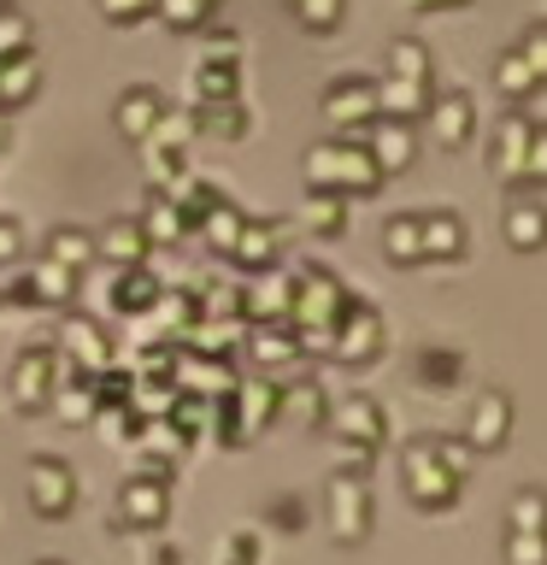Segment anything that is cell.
Instances as JSON below:
<instances>
[{
  "instance_id": "1",
  "label": "cell",
  "mask_w": 547,
  "mask_h": 565,
  "mask_svg": "<svg viewBox=\"0 0 547 565\" xmlns=\"http://www.w3.org/2000/svg\"><path fill=\"white\" fill-rule=\"evenodd\" d=\"M465 477H471V448L465 436H441V430H423L406 441L400 454V489L418 512H448L459 494H465Z\"/></svg>"
},
{
  "instance_id": "2",
  "label": "cell",
  "mask_w": 547,
  "mask_h": 565,
  "mask_svg": "<svg viewBox=\"0 0 547 565\" xmlns=\"http://www.w3.org/2000/svg\"><path fill=\"white\" fill-rule=\"evenodd\" d=\"M353 307L347 282L324 271V265H294L289 271V330L300 353H318V360H330V342H335V324H342V312Z\"/></svg>"
},
{
  "instance_id": "3",
  "label": "cell",
  "mask_w": 547,
  "mask_h": 565,
  "mask_svg": "<svg viewBox=\"0 0 547 565\" xmlns=\"http://www.w3.org/2000/svg\"><path fill=\"white\" fill-rule=\"evenodd\" d=\"M300 177H307V189L318 194H371L383 183L377 159H371L365 136H330V141H312L307 153H300Z\"/></svg>"
},
{
  "instance_id": "4",
  "label": "cell",
  "mask_w": 547,
  "mask_h": 565,
  "mask_svg": "<svg viewBox=\"0 0 547 565\" xmlns=\"http://www.w3.org/2000/svg\"><path fill=\"white\" fill-rule=\"evenodd\" d=\"M212 424H218V436L224 448H247L265 424H277V377H236L229 383V395L212 401Z\"/></svg>"
},
{
  "instance_id": "5",
  "label": "cell",
  "mask_w": 547,
  "mask_h": 565,
  "mask_svg": "<svg viewBox=\"0 0 547 565\" xmlns=\"http://www.w3.org/2000/svg\"><path fill=\"white\" fill-rule=\"evenodd\" d=\"M206 100H242V35L218 30L212 47H201V60L189 65V106Z\"/></svg>"
},
{
  "instance_id": "6",
  "label": "cell",
  "mask_w": 547,
  "mask_h": 565,
  "mask_svg": "<svg viewBox=\"0 0 547 565\" xmlns=\"http://www.w3.org/2000/svg\"><path fill=\"white\" fill-rule=\"evenodd\" d=\"M24 494H30V512H35L42 524H60V519H71V512H77V501H83L77 471H71L65 459H53V454H35V459H30Z\"/></svg>"
},
{
  "instance_id": "7",
  "label": "cell",
  "mask_w": 547,
  "mask_h": 565,
  "mask_svg": "<svg viewBox=\"0 0 547 565\" xmlns=\"http://www.w3.org/2000/svg\"><path fill=\"white\" fill-rule=\"evenodd\" d=\"M60 371H65V360L53 353V342H30L24 353H18V360H12V383H7V395H12L18 413H47Z\"/></svg>"
},
{
  "instance_id": "8",
  "label": "cell",
  "mask_w": 547,
  "mask_h": 565,
  "mask_svg": "<svg viewBox=\"0 0 547 565\" xmlns=\"http://www.w3.org/2000/svg\"><path fill=\"white\" fill-rule=\"evenodd\" d=\"M165 519H171V477H159V471L124 477V489H118V524L130 530V536H153V530H165Z\"/></svg>"
},
{
  "instance_id": "9",
  "label": "cell",
  "mask_w": 547,
  "mask_h": 565,
  "mask_svg": "<svg viewBox=\"0 0 547 565\" xmlns=\"http://www.w3.org/2000/svg\"><path fill=\"white\" fill-rule=\"evenodd\" d=\"M324 512H330V536L342 547H360L371 536V477L335 471L324 489Z\"/></svg>"
},
{
  "instance_id": "10",
  "label": "cell",
  "mask_w": 547,
  "mask_h": 565,
  "mask_svg": "<svg viewBox=\"0 0 547 565\" xmlns=\"http://www.w3.org/2000/svg\"><path fill=\"white\" fill-rule=\"evenodd\" d=\"M383 348H388V324H383V312L371 307V300L353 295V307L342 312V324H335L330 360H342V365H371Z\"/></svg>"
},
{
  "instance_id": "11",
  "label": "cell",
  "mask_w": 547,
  "mask_h": 565,
  "mask_svg": "<svg viewBox=\"0 0 547 565\" xmlns=\"http://www.w3.org/2000/svg\"><path fill=\"white\" fill-rule=\"evenodd\" d=\"M324 118H330V130L335 136H365L371 124H377L383 113H377V83L371 77H335V83H324Z\"/></svg>"
},
{
  "instance_id": "12",
  "label": "cell",
  "mask_w": 547,
  "mask_h": 565,
  "mask_svg": "<svg viewBox=\"0 0 547 565\" xmlns=\"http://www.w3.org/2000/svg\"><path fill=\"white\" fill-rule=\"evenodd\" d=\"M53 353L77 371V377H100L106 365H112V335H106L100 318H83V312H71L60 335H53Z\"/></svg>"
},
{
  "instance_id": "13",
  "label": "cell",
  "mask_w": 547,
  "mask_h": 565,
  "mask_svg": "<svg viewBox=\"0 0 547 565\" xmlns=\"http://www.w3.org/2000/svg\"><path fill=\"white\" fill-rule=\"evenodd\" d=\"M289 236H294V218H247L229 259H236L247 277H265L282 265V254H289Z\"/></svg>"
},
{
  "instance_id": "14",
  "label": "cell",
  "mask_w": 547,
  "mask_h": 565,
  "mask_svg": "<svg viewBox=\"0 0 547 565\" xmlns=\"http://www.w3.org/2000/svg\"><path fill=\"white\" fill-rule=\"evenodd\" d=\"M277 424H300V430H324L330 424V395L312 371L277 377Z\"/></svg>"
},
{
  "instance_id": "15",
  "label": "cell",
  "mask_w": 547,
  "mask_h": 565,
  "mask_svg": "<svg viewBox=\"0 0 547 565\" xmlns=\"http://www.w3.org/2000/svg\"><path fill=\"white\" fill-rule=\"evenodd\" d=\"M501 236H506L512 254H536V247H547V206H541V194H529V189H512L506 194Z\"/></svg>"
},
{
  "instance_id": "16",
  "label": "cell",
  "mask_w": 547,
  "mask_h": 565,
  "mask_svg": "<svg viewBox=\"0 0 547 565\" xmlns=\"http://www.w3.org/2000/svg\"><path fill=\"white\" fill-rule=\"evenodd\" d=\"M383 401L377 395H342V406H330V424L324 430L335 441H360V448H383Z\"/></svg>"
},
{
  "instance_id": "17",
  "label": "cell",
  "mask_w": 547,
  "mask_h": 565,
  "mask_svg": "<svg viewBox=\"0 0 547 565\" xmlns=\"http://www.w3.org/2000/svg\"><path fill=\"white\" fill-rule=\"evenodd\" d=\"M506 436H512V395L506 388H483V395L471 401L465 448L471 454H494V448H506Z\"/></svg>"
},
{
  "instance_id": "18",
  "label": "cell",
  "mask_w": 547,
  "mask_h": 565,
  "mask_svg": "<svg viewBox=\"0 0 547 565\" xmlns=\"http://www.w3.org/2000/svg\"><path fill=\"white\" fill-rule=\"evenodd\" d=\"M165 106H171V100L159 95L153 83H130V88L118 95V106H112V130H118L124 141H136V148H141V141L159 130V113H165Z\"/></svg>"
},
{
  "instance_id": "19",
  "label": "cell",
  "mask_w": 547,
  "mask_h": 565,
  "mask_svg": "<svg viewBox=\"0 0 547 565\" xmlns=\"http://www.w3.org/2000/svg\"><path fill=\"white\" fill-rule=\"evenodd\" d=\"M430 130H436V148H465L471 130H476V100L465 88H448V95H430Z\"/></svg>"
},
{
  "instance_id": "20",
  "label": "cell",
  "mask_w": 547,
  "mask_h": 565,
  "mask_svg": "<svg viewBox=\"0 0 547 565\" xmlns=\"http://www.w3.org/2000/svg\"><path fill=\"white\" fill-rule=\"evenodd\" d=\"M529 118L524 106H512V113L494 124V148H489V159H494V177H501V183H512L518 189V171H524V148H529Z\"/></svg>"
},
{
  "instance_id": "21",
  "label": "cell",
  "mask_w": 547,
  "mask_h": 565,
  "mask_svg": "<svg viewBox=\"0 0 547 565\" xmlns=\"http://www.w3.org/2000/svg\"><path fill=\"white\" fill-rule=\"evenodd\" d=\"M242 342H247V360H254L259 377H282V371L300 360L294 335L282 330V324H247V330H242Z\"/></svg>"
},
{
  "instance_id": "22",
  "label": "cell",
  "mask_w": 547,
  "mask_h": 565,
  "mask_svg": "<svg viewBox=\"0 0 547 565\" xmlns=\"http://www.w3.org/2000/svg\"><path fill=\"white\" fill-rule=\"evenodd\" d=\"M242 324H289V277L265 271L242 282Z\"/></svg>"
},
{
  "instance_id": "23",
  "label": "cell",
  "mask_w": 547,
  "mask_h": 565,
  "mask_svg": "<svg viewBox=\"0 0 547 565\" xmlns=\"http://www.w3.org/2000/svg\"><path fill=\"white\" fill-rule=\"evenodd\" d=\"M418 236H423V259H465V247H471V236H465V218L459 212H448V206H436V212H418Z\"/></svg>"
},
{
  "instance_id": "24",
  "label": "cell",
  "mask_w": 547,
  "mask_h": 565,
  "mask_svg": "<svg viewBox=\"0 0 547 565\" xmlns=\"http://www.w3.org/2000/svg\"><path fill=\"white\" fill-rule=\"evenodd\" d=\"M148 236H141L136 218H112L106 230H95V259H106L112 271H130V265H148Z\"/></svg>"
},
{
  "instance_id": "25",
  "label": "cell",
  "mask_w": 547,
  "mask_h": 565,
  "mask_svg": "<svg viewBox=\"0 0 547 565\" xmlns=\"http://www.w3.org/2000/svg\"><path fill=\"white\" fill-rule=\"evenodd\" d=\"M365 148H371V159H377V171L383 177H395V171H406L418 159V141H412V124H395V118H377L365 130Z\"/></svg>"
},
{
  "instance_id": "26",
  "label": "cell",
  "mask_w": 547,
  "mask_h": 565,
  "mask_svg": "<svg viewBox=\"0 0 547 565\" xmlns=\"http://www.w3.org/2000/svg\"><path fill=\"white\" fill-rule=\"evenodd\" d=\"M247 130H254L247 100H206V106H194V141H242Z\"/></svg>"
},
{
  "instance_id": "27",
  "label": "cell",
  "mask_w": 547,
  "mask_h": 565,
  "mask_svg": "<svg viewBox=\"0 0 547 565\" xmlns=\"http://www.w3.org/2000/svg\"><path fill=\"white\" fill-rule=\"evenodd\" d=\"M136 224H141V236H148V247H171V242H183V236H189L183 206H176L165 189H148V201H141Z\"/></svg>"
},
{
  "instance_id": "28",
  "label": "cell",
  "mask_w": 547,
  "mask_h": 565,
  "mask_svg": "<svg viewBox=\"0 0 547 565\" xmlns=\"http://www.w3.org/2000/svg\"><path fill=\"white\" fill-rule=\"evenodd\" d=\"M159 295H165V277H153L148 265H130V271H118V282H112L106 300H112L118 318H148Z\"/></svg>"
},
{
  "instance_id": "29",
  "label": "cell",
  "mask_w": 547,
  "mask_h": 565,
  "mask_svg": "<svg viewBox=\"0 0 547 565\" xmlns=\"http://www.w3.org/2000/svg\"><path fill=\"white\" fill-rule=\"evenodd\" d=\"M430 95L436 83H400V77H377V113L395 118V124H412L430 113Z\"/></svg>"
},
{
  "instance_id": "30",
  "label": "cell",
  "mask_w": 547,
  "mask_h": 565,
  "mask_svg": "<svg viewBox=\"0 0 547 565\" xmlns=\"http://www.w3.org/2000/svg\"><path fill=\"white\" fill-rule=\"evenodd\" d=\"M24 289L35 300V312H53V307H71V300H77V277H71L65 265H53V259H35Z\"/></svg>"
},
{
  "instance_id": "31",
  "label": "cell",
  "mask_w": 547,
  "mask_h": 565,
  "mask_svg": "<svg viewBox=\"0 0 547 565\" xmlns=\"http://www.w3.org/2000/svg\"><path fill=\"white\" fill-rule=\"evenodd\" d=\"M136 448L148 454V471L171 477V471H176V459L189 454V441L176 436V424H171V418H148V424H141V436H136Z\"/></svg>"
},
{
  "instance_id": "32",
  "label": "cell",
  "mask_w": 547,
  "mask_h": 565,
  "mask_svg": "<svg viewBox=\"0 0 547 565\" xmlns=\"http://www.w3.org/2000/svg\"><path fill=\"white\" fill-rule=\"evenodd\" d=\"M300 230H307V236H324V242H335L347 230V201L342 194H318V189H307L300 194Z\"/></svg>"
},
{
  "instance_id": "33",
  "label": "cell",
  "mask_w": 547,
  "mask_h": 565,
  "mask_svg": "<svg viewBox=\"0 0 547 565\" xmlns=\"http://www.w3.org/2000/svg\"><path fill=\"white\" fill-rule=\"evenodd\" d=\"M42 259H53V265H65L71 277H83L88 265H95V230H77V224H60L47 236V247H42Z\"/></svg>"
},
{
  "instance_id": "34",
  "label": "cell",
  "mask_w": 547,
  "mask_h": 565,
  "mask_svg": "<svg viewBox=\"0 0 547 565\" xmlns=\"http://www.w3.org/2000/svg\"><path fill=\"white\" fill-rule=\"evenodd\" d=\"M383 77H400V83H430L436 65H430V47L418 42V35H395L383 53Z\"/></svg>"
},
{
  "instance_id": "35",
  "label": "cell",
  "mask_w": 547,
  "mask_h": 565,
  "mask_svg": "<svg viewBox=\"0 0 547 565\" xmlns=\"http://www.w3.org/2000/svg\"><path fill=\"white\" fill-rule=\"evenodd\" d=\"M35 88H42V60L35 53H18V60H0V113L24 106Z\"/></svg>"
},
{
  "instance_id": "36",
  "label": "cell",
  "mask_w": 547,
  "mask_h": 565,
  "mask_svg": "<svg viewBox=\"0 0 547 565\" xmlns=\"http://www.w3.org/2000/svg\"><path fill=\"white\" fill-rule=\"evenodd\" d=\"M194 307H201V318H212V324H242V282H229V277H201V289H194Z\"/></svg>"
},
{
  "instance_id": "37",
  "label": "cell",
  "mask_w": 547,
  "mask_h": 565,
  "mask_svg": "<svg viewBox=\"0 0 547 565\" xmlns=\"http://www.w3.org/2000/svg\"><path fill=\"white\" fill-rule=\"evenodd\" d=\"M242 224H247V212H242V206L224 194V201H218V206H212L206 218H201V242H206L218 259H229V254H236V236H242Z\"/></svg>"
},
{
  "instance_id": "38",
  "label": "cell",
  "mask_w": 547,
  "mask_h": 565,
  "mask_svg": "<svg viewBox=\"0 0 547 565\" xmlns=\"http://www.w3.org/2000/svg\"><path fill=\"white\" fill-rule=\"evenodd\" d=\"M141 171H148V189H176L189 177V153L183 148H165V141H141Z\"/></svg>"
},
{
  "instance_id": "39",
  "label": "cell",
  "mask_w": 547,
  "mask_h": 565,
  "mask_svg": "<svg viewBox=\"0 0 547 565\" xmlns=\"http://www.w3.org/2000/svg\"><path fill=\"white\" fill-rule=\"evenodd\" d=\"M53 406H60V418H71V424H88L95 418V377H77V371H60V383H53Z\"/></svg>"
},
{
  "instance_id": "40",
  "label": "cell",
  "mask_w": 547,
  "mask_h": 565,
  "mask_svg": "<svg viewBox=\"0 0 547 565\" xmlns=\"http://www.w3.org/2000/svg\"><path fill=\"white\" fill-rule=\"evenodd\" d=\"M506 530L512 536H547V489H518L506 501Z\"/></svg>"
},
{
  "instance_id": "41",
  "label": "cell",
  "mask_w": 547,
  "mask_h": 565,
  "mask_svg": "<svg viewBox=\"0 0 547 565\" xmlns=\"http://www.w3.org/2000/svg\"><path fill=\"white\" fill-rule=\"evenodd\" d=\"M383 254L395 265H423V236H418V212H395L383 224Z\"/></svg>"
},
{
  "instance_id": "42",
  "label": "cell",
  "mask_w": 547,
  "mask_h": 565,
  "mask_svg": "<svg viewBox=\"0 0 547 565\" xmlns=\"http://www.w3.org/2000/svg\"><path fill=\"white\" fill-rule=\"evenodd\" d=\"M412 371H418L423 388H453L459 371H465V360H459V348H418Z\"/></svg>"
},
{
  "instance_id": "43",
  "label": "cell",
  "mask_w": 547,
  "mask_h": 565,
  "mask_svg": "<svg viewBox=\"0 0 547 565\" xmlns=\"http://www.w3.org/2000/svg\"><path fill=\"white\" fill-rule=\"evenodd\" d=\"M494 88H501V95L512 100V106H518V100H529V95H536V77H529V65L518 60V47H506L501 53V60H494Z\"/></svg>"
},
{
  "instance_id": "44",
  "label": "cell",
  "mask_w": 547,
  "mask_h": 565,
  "mask_svg": "<svg viewBox=\"0 0 547 565\" xmlns=\"http://www.w3.org/2000/svg\"><path fill=\"white\" fill-rule=\"evenodd\" d=\"M95 430L112 441V448H136V436H141V418L130 413V401H118V406H95Z\"/></svg>"
},
{
  "instance_id": "45",
  "label": "cell",
  "mask_w": 547,
  "mask_h": 565,
  "mask_svg": "<svg viewBox=\"0 0 547 565\" xmlns=\"http://www.w3.org/2000/svg\"><path fill=\"white\" fill-rule=\"evenodd\" d=\"M165 418L176 424V436H183V441H194V436L212 430V401L206 395H176Z\"/></svg>"
},
{
  "instance_id": "46",
  "label": "cell",
  "mask_w": 547,
  "mask_h": 565,
  "mask_svg": "<svg viewBox=\"0 0 547 565\" xmlns=\"http://www.w3.org/2000/svg\"><path fill=\"white\" fill-rule=\"evenodd\" d=\"M518 189H547V124H529V148H524V171H518Z\"/></svg>"
},
{
  "instance_id": "47",
  "label": "cell",
  "mask_w": 547,
  "mask_h": 565,
  "mask_svg": "<svg viewBox=\"0 0 547 565\" xmlns=\"http://www.w3.org/2000/svg\"><path fill=\"white\" fill-rule=\"evenodd\" d=\"M18 53H30V18L12 0H0V60H18Z\"/></svg>"
},
{
  "instance_id": "48",
  "label": "cell",
  "mask_w": 547,
  "mask_h": 565,
  "mask_svg": "<svg viewBox=\"0 0 547 565\" xmlns=\"http://www.w3.org/2000/svg\"><path fill=\"white\" fill-rule=\"evenodd\" d=\"M148 141H165V148H183L189 153V141H194V106H165V113H159V130Z\"/></svg>"
},
{
  "instance_id": "49",
  "label": "cell",
  "mask_w": 547,
  "mask_h": 565,
  "mask_svg": "<svg viewBox=\"0 0 547 565\" xmlns=\"http://www.w3.org/2000/svg\"><path fill=\"white\" fill-rule=\"evenodd\" d=\"M294 18H300V30L324 35L347 18V0H294Z\"/></svg>"
},
{
  "instance_id": "50",
  "label": "cell",
  "mask_w": 547,
  "mask_h": 565,
  "mask_svg": "<svg viewBox=\"0 0 547 565\" xmlns=\"http://www.w3.org/2000/svg\"><path fill=\"white\" fill-rule=\"evenodd\" d=\"M153 18L165 30L183 35V30H201L206 24V7H201V0H153Z\"/></svg>"
},
{
  "instance_id": "51",
  "label": "cell",
  "mask_w": 547,
  "mask_h": 565,
  "mask_svg": "<svg viewBox=\"0 0 547 565\" xmlns=\"http://www.w3.org/2000/svg\"><path fill=\"white\" fill-rule=\"evenodd\" d=\"M512 47H518V60L529 65V77H536V83L547 88V18H541V24H529Z\"/></svg>"
},
{
  "instance_id": "52",
  "label": "cell",
  "mask_w": 547,
  "mask_h": 565,
  "mask_svg": "<svg viewBox=\"0 0 547 565\" xmlns=\"http://www.w3.org/2000/svg\"><path fill=\"white\" fill-rule=\"evenodd\" d=\"M212 565H259V536L254 530H229L218 542V554H212Z\"/></svg>"
},
{
  "instance_id": "53",
  "label": "cell",
  "mask_w": 547,
  "mask_h": 565,
  "mask_svg": "<svg viewBox=\"0 0 547 565\" xmlns=\"http://www.w3.org/2000/svg\"><path fill=\"white\" fill-rule=\"evenodd\" d=\"M501 559L506 565H547V536H501Z\"/></svg>"
},
{
  "instance_id": "54",
  "label": "cell",
  "mask_w": 547,
  "mask_h": 565,
  "mask_svg": "<svg viewBox=\"0 0 547 565\" xmlns=\"http://www.w3.org/2000/svg\"><path fill=\"white\" fill-rule=\"evenodd\" d=\"M106 24H141V18H153V0H95Z\"/></svg>"
},
{
  "instance_id": "55",
  "label": "cell",
  "mask_w": 547,
  "mask_h": 565,
  "mask_svg": "<svg viewBox=\"0 0 547 565\" xmlns=\"http://www.w3.org/2000/svg\"><path fill=\"white\" fill-rule=\"evenodd\" d=\"M271 524H277V530H300V524H307L300 494H294V501H289V494H277V501H271Z\"/></svg>"
},
{
  "instance_id": "56",
  "label": "cell",
  "mask_w": 547,
  "mask_h": 565,
  "mask_svg": "<svg viewBox=\"0 0 547 565\" xmlns=\"http://www.w3.org/2000/svg\"><path fill=\"white\" fill-rule=\"evenodd\" d=\"M18 254H24V230H18V218H0V265H12Z\"/></svg>"
},
{
  "instance_id": "57",
  "label": "cell",
  "mask_w": 547,
  "mask_h": 565,
  "mask_svg": "<svg viewBox=\"0 0 547 565\" xmlns=\"http://www.w3.org/2000/svg\"><path fill=\"white\" fill-rule=\"evenodd\" d=\"M141 565H176V547H171V542L141 536Z\"/></svg>"
},
{
  "instance_id": "58",
  "label": "cell",
  "mask_w": 547,
  "mask_h": 565,
  "mask_svg": "<svg viewBox=\"0 0 547 565\" xmlns=\"http://www.w3.org/2000/svg\"><path fill=\"white\" fill-rule=\"evenodd\" d=\"M412 7H465V0H412Z\"/></svg>"
},
{
  "instance_id": "59",
  "label": "cell",
  "mask_w": 547,
  "mask_h": 565,
  "mask_svg": "<svg viewBox=\"0 0 547 565\" xmlns=\"http://www.w3.org/2000/svg\"><path fill=\"white\" fill-rule=\"evenodd\" d=\"M12 148V136H7V118H0V153H7Z\"/></svg>"
},
{
  "instance_id": "60",
  "label": "cell",
  "mask_w": 547,
  "mask_h": 565,
  "mask_svg": "<svg viewBox=\"0 0 547 565\" xmlns=\"http://www.w3.org/2000/svg\"><path fill=\"white\" fill-rule=\"evenodd\" d=\"M35 565H65V559H35Z\"/></svg>"
},
{
  "instance_id": "61",
  "label": "cell",
  "mask_w": 547,
  "mask_h": 565,
  "mask_svg": "<svg viewBox=\"0 0 547 565\" xmlns=\"http://www.w3.org/2000/svg\"><path fill=\"white\" fill-rule=\"evenodd\" d=\"M201 7H206V12H212V7H218V0H201Z\"/></svg>"
},
{
  "instance_id": "62",
  "label": "cell",
  "mask_w": 547,
  "mask_h": 565,
  "mask_svg": "<svg viewBox=\"0 0 547 565\" xmlns=\"http://www.w3.org/2000/svg\"><path fill=\"white\" fill-rule=\"evenodd\" d=\"M289 7H294V0H289Z\"/></svg>"
}]
</instances>
